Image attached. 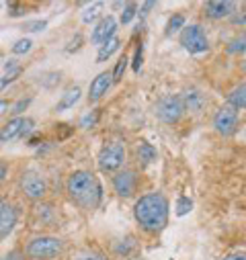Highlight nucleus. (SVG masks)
I'll return each instance as SVG.
<instances>
[{"label":"nucleus","mask_w":246,"mask_h":260,"mask_svg":"<svg viewBox=\"0 0 246 260\" xmlns=\"http://www.w3.org/2000/svg\"><path fill=\"white\" fill-rule=\"evenodd\" d=\"M228 51H230V53H246V31H244L238 39H234V41L230 43Z\"/></svg>","instance_id":"obj_28"},{"label":"nucleus","mask_w":246,"mask_h":260,"mask_svg":"<svg viewBox=\"0 0 246 260\" xmlns=\"http://www.w3.org/2000/svg\"><path fill=\"white\" fill-rule=\"evenodd\" d=\"M99 119H101V109H95V111L82 115V119H80V127H82V129H90V127H95V125L99 123Z\"/></svg>","instance_id":"obj_23"},{"label":"nucleus","mask_w":246,"mask_h":260,"mask_svg":"<svg viewBox=\"0 0 246 260\" xmlns=\"http://www.w3.org/2000/svg\"><path fill=\"white\" fill-rule=\"evenodd\" d=\"M191 207H193V201L189 199V197H178V201H176V215L178 217H182V215H187L189 211H191Z\"/></svg>","instance_id":"obj_26"},{"label":"nucleus","mask_w":246,"mask_h":260,"mask_svg":"<svg viewBox=\"0 0 246 260\" xmlns=\"http://www.w3.org/2000/svg\"><path fill=\"white\" fill-rule=\"evenodd\" d=\"M203 13L211 21L230 19L236 13V3H230V0H209V3L203 5Z\"/></svg>","instance_id":"obj_12"},{"label":"nucleus","mask_w":246,"mask_h":260,"mask_svg":"<svg viewBox=\"0 0 246 260\" xmlns=\"http://www.w3.org/2000/svg\"><path fill=\"white\" fill-rule=\"evenodd\" d=\"M115 33H117V19H115L113 15H107V17H103V19L95 25L90 39H93V43H97V45L101 47V45H105L109 39H113Z\"/></svg>","instance_id":"obj_11"},{"label":"nucleus","mask_w":246,"mask_h":260,"mask_svg":"<svg viewBox=\"0 0 246 260\" xmlns=\"http://www.w3.org/2000/svg\"><path fill=\"white\" fill-rule=\"evenodd\" d=\"M7 172H9V170H7V166H5V164H0V182H3V180H5Z\"/></svg>","instance_id":"obj_41"},{"label":"nucleus","mask_w":246,"mask_h":260,"mask_svg":"<svg viewBox=\"0 0 246 260\" xmlns=\"http://www.w3.org/2000/svg\"><path fill=\"white\" fill-rule=\"evenodd\" d=\"M178 43L193 55L205 53L209 49V39H207V35H205L201 25H189V27L184 25L180 35H178Z\"/></svg>","instance_id":"obj_7"},{"label":"nucleus","mask_w":246,"mask_h":260,"mask_svg":"<svg viewBox=\"0 0 246 260\" xmlns=\"http://www.w3.org/2000/svg\"><path fill=\"white\" fill-rule=\"evenodd\" d=\"M19 74H21V68L19 70H15V72H9L7 76H3V78H0V92H3L11 82H15L17 78H19Z\"/></svg>","instance_id":"obj_31"},{"label":"nucleus","mask_w":246,"mask_h":260,"mask_svg":"<svg viewBox=\"0 0 246 260\" xmlns=\"http://www.w3.org/2000/svg\"><path fill=\"white\" fill-rule=\"evenodd\" d=\"M113 84V74L111 72H101L93 82H90V88H88V103H97L101 101L107 90L111 88Z\"/></svg>","instance_id":"obj_14"},{"label":"nucleus","mask_w":246,"mask_h":260,"mask_svg":"<svg viewBox=\"0 0 246 260\" xmlns=\"http://www.w3.org/2000/svg\"><path fill=\"white\" fill-rule=\"evenodd\" d=\"M156 158H158V152H156V148L150 142H144L142 140L136 146V160H138L140 166H150V164L156 162Z\"/></svg>","instance_id":"obj_17"},{"label":"nucleus","mask_w":246,"mask_h":260,"mask_svg":"<svg viewBox=\"0 0 246 260\" xmlns=\"http://www.w3.org/2000/svg\"><path fill=\"white\" fill-rule=\"evenodd\" d=\"M0 260H23V252L21 250H11L9 254H5Z\"/></svg>","instance_id":"obj_37"},{"label":"nucleus","mask_w":246,"mask_h":260,"mask_svg":"<svg viewBox=\"0 0 246 260\" xmlns=\"http://www.w3.org/2000/svg\"><path fill=\"white\" fill-rule=\"evenodd\" d=\"M230 21H232L234 25H246V5H242V7H240V13H238V15H232Z\"/></svg>","instance_id":"obj_35"},{"label":"nucleus","mask_w":246,"mask_h":260,"mask_svg":"<svg viewBox=\"0 0 246 260\" xmlns=\"http://www.w3.org/2000/svg\"><path fill=\"white\" fill-rule=\"evenodd\" d=\"M59 82V72H51V74H43V78H41V84L43 86H47V88H51V86H55Z\"/></svg>","instance_id":"obj_32"},{"label":"nucleus","mask_w":246,"mask_h":260,"mask_svg":"<svg viewBox=\"0 0 246 260\" xmlns=\"http://www.w3.org/2000/svg\"><path fill=\"white\" fill-rule=\"evenodd\" d=\"M101 11H103V3H93V5H88L84 11H82V23H93V21H97L99 17H101Z\"/></svg>","instance_id":"obj_21"},{"label":"nucleus","mask_w":246,"mask_h":260,"mask_svg":"<svg viewBox=\"0 0 246 260\" xmlns=\"http://www.w3.org/2000/svg\"><path fill=\"white\" fill-rule=\"evenodd\" d=\"M222 260H246V250H238V252H232V254L224 256Z\"/></svg>","instance_id":"obj_36"},{"label":"nucleus","mask_w":246,"mask_h":260,"mask_svg":"<svg viewBox=\"0 0 246 260\" xmlns=\"http://www.w3.org/2000/svg\"><path fill=\"white\" fill-rule=\"evenodd\" d=\"M64 252V242L55 236H37L25 246V256L31 260H53Z\"/></svg>","instance_id":"obj_3"},{"label":"nucleus","mask_w":246,"mask_h":260,"mask_svg":"<svg viewBox=\"0 0 246 260\" xmlns=\"http://www.w3.org/2000/svg\"><path fill=\"white\" fill-rule=\"evenodd\" d=\"M140 176L142 174L134 168H123V170L115 172L113 178H111V186H113L117 197H121V199L134 197V194L138 192V188H140V180H142Z\"/></svg>","instance_id":"obj_6"},{"label":"nucleus","mask_w":246,"mask_h":260,"mask_svg":"<svg viewBox=\"0 0 246 260\" xmlns=\"http://www.w3.org/2000/svg\"><path fill=\"white\" fill-rule=\"evenodd\" d=\"M128 61H130L128 55H121V57H119L115 70L111 72V74H113V82H119V80L123 78V72H126V68H128Z\"/></svg>","instance_id":"obj_24"},{"label":"nucleus","mask_w":246,"mask_h":260,"mask_svg":"<svg viewBox=\"0 0 246 260\" xmlns=\"http://www.w3.org/2000/svg\"><path fill=\"white\" fill-rule=\"evenodd\" d=\"M21 188L31 201H41L45 197V192H47V182L39 172L27 170L21 176Z\"/></svg>","instance_id":"obj_9"},{"label":"nucleus","mask_w":246,"mask_h":260,"mask_svg":"<svg viewBox=\"0 0 246 260\" xmlns=\"http://www.w3.org/2000/svg\"><path fill=\"white\" fill-rule=\"evenodd\" d=\"M15 223H17V211H15V207L0 199V240L7 238L13 232Z\"/></svg>","instance_id":"obj_15"},{"label":"nucleus","mask_w":246,"mask_h":260,"mask_svg":"<svg viewBox=\"0 0 246 260\" xmlns=\"http://www.w3.org/2000/svg\"><path fill=\"white\" fill-rule=\"evenodd\" d=\"M74 260H107L103 254H99V252H90V250H86V252H80Z\"/></svg>","instance_id":"obj_33"},{"label":"nucleus","mask_w":246,"mask_h":260,"mask_svg":"<svg viewBox=\"0 0 246 260\" xmlns=\"http://www.w3.org/2000/svg\"><path fill=\"white\" fill-rule=\"evenodd\" d=\"M168 213H170L168 199L160 190H152V192L142 194L134 205V217H136L138 225L150 236H156L166 228Z\"/></svg>","instance_id":"obj_1"},{"label":"nucleus","mask_w":246,"mask_h":260,"mask_svg":"<svg viewBox=\"0 0 246 260\" xmlns=\"http://www.w3.org/2000/svg\"><path fill=\"white\" fill-rule=\"evenodd\" d=\"M123 260H142V256H138V254H136V256H130V258H123Z\"/></svg>","instance_id":"obj_42"},{"label":"nucleus","mask_w":246,"mask_h":260,"mask_svg":"<svg viewBox=\"0 0 246 260\" xmlns=\"http://www.w3.org/2000/svg\"><path fill=\"white\" fill-rule=\"evenodd\" d=\"M80 43H82V37H80V35H76V41H70V45L66 47V51H74V49H78V47H80Z\"/></svg>","instance_id":"obj_38"},{"label":"nucleus","mask_w":246,"mask_h":260,"mask_svg":"<svg viewBox=\"0 0 246 260\" xmlns=\"http://www.w3.org/2000/svg\"><path fill=\"white\" fill-rule=\"evenodd\" d=\"M154 115L164 125H176L184 117V105L180 94H164L154 105Z\"/></svg>","instance_id":"obj_5"},{"label":"nucleus","mask_w":246,"mask_h":260,"mask_svg":"<svg viewBox=\"0 0 246 260\" xmlns=\"http://www.w3.org/2000/svg\"><path fill=\"white\" fill-rule=\"evenodd\" d=\"M211 125L216 129V134H220L222 138H230L238 132V125H240V113L228 105L220 107L216 113H213V119H211Z\"/></svg>","instance_id":"obj_8"},{"label":"nucleus","mask_w":246,"mask_h":260,"mask_svg":"<svg viewBox=\"0 0 246 260\" xmlns=\"http://www.w3.org/2000/svg\"><path fill=\"white\" fill-rule=\"evenodd\" d=\"M29 105H31V99H21L19 103H15V105H13V111H11V113H13L15 117H21V115L29 109Z\"/></svg>","instance_id":"obj_30"},{"label":"nucleus","mask_w":246,"mask_h":260,"mask_svg":"<svg viewBox=\"0 0 246 260\" xmlns=\"http://www.w3.org/2000/svg\"><path fill=\"white\" fill-rule=\"evenodd\" d=\"M136 13H138V5L136 3H130V5H126L123 7V13H121V25H128L134 17H136Z\"/></svg>","instance_id":"obj_25"},{"label":"nucleus","mask_w":246,"mask_h":260,"mask_svg":"<svg viewBox=\"0 0 246 260\" xmlns=\"http://www.w3.org/2000/svg\"><path fill=\"white\" fill-rule=\"evenodd\" d=\"M150 9H154V3H146V5H144V9H142V17H146Z\"/></svg>","instance_id":"obj_40"},{"label":"nucleus","mask_w":246,"mask_h":260,"mask_svg":"<svg viewBox=\"0 0 246 260\" xmlns=\"http://www.w3.org/2000/svg\"><path fill=\"white\" fill-rule=\"evenodd\" d=\"M226 105L240 111V109H246V80L240 82L236 88H232L226 96Z\"/></svg>","instance_id":"obj_18"},{"label":"nucleus","mask_w":246,"mask_h":260,"mask_svg":"<svg viewBox=\"0 0 246 260\" xmlns=\"http://www.w3.org/2000/svg\"><path fill=\"white\" fill-rule=\"evenodd\" d=\"M182 105H184V113H191V115H201L207 107V96L197 90V88H189L180 94Z\"/></svg>","instance_id":"obj_13"},{"label":"nucleus","mask_w":246,"mask_h":260,"mask_svg":"<svg viewBox=\"0 0 246 260\" xmlns=\"http://www.w3.org/2000/svg\"><path fill=\"white\" fill-rule=\"evenodd\" d=\"M33 132V119H25V117H15L11 119L5 127L3 132H0V140L3 142H11L15 138H25Z\"/></svg>","instance_id":"obj_10"},{"label":"nucleus","mask_w":246,"mask_h":260,"mask_svg":"<svg viewBox=\"0 0 246 260\" xmlns=\"http://www.w3.org/2000/svg\"><path fill=\"white\" fill-rule=\"evenodd\" d=\"M45 27H47V21H45V19L27 21V23L23 25V29H25V31H29V33H39V31H45Z\"/></svg>","instance_id":"obj_29"},{"label":"nucleus","mask_w":246,"mask_h":260,"mask_svg":"<svg viewBox=\"0 0 246 260\" xmlns=\"http://www.w3.org/2000/svg\"><path fill=\"white\" fill-rule=\"evenodd\" d=\"M66 192L70 201L84 211L97 209L103 199V188L97 176L88 170H74L66 180Z\"/></svg>","instance_id":"obj_2"},{"label":"nucleus","mask_w":246,"mask_h":260,"mask_svg":"<svg viewBox=\"0 0 246 260\" xmlns=\"http://www.w3.org/2000/svg\"><path fill=\"white\" fill-rule=\"evenodd\" d=\"M121 47V41H119V37H113V39H109L105 45H101L99 47V53H97V61L99 63H103V61H107L117 49Z\"/></svg>","instance_id":"obj_20"},{"label":"nucleus","mask_w":246,"mask_h":260,"mask_svg":"<svg viewBox=\"0 0 246 260\" xmlns=\"http://www.w3.org/2000/svg\"><path fill=\"white\" fill-rule=\"evenodd\" d=\"M80 94H82V90H80L78 86L68 88L64 94H62V99L57 101L55 111H57V113H62V111H68V109H72V107H74V105L80 101Z\"/></svg>","instance_id":"obj_19"},{"label":"nucleus","mask_w":246,"mask_h":260,"mask_svg":"<svg viewBox=\"0 0 246 260\" xmlns=\"http://www.w3.org/2000/svg\"><path fill=\"white\" fill-rule=\"evenodd\" d=\"M138 240H136V236H126V238H121V240H117L115 242V246H113V254L119 258V260H123V258H130V256H136L138 254Z\"/></svg>","instance_id":"obj_16"},{"label":"nucleus","mask_w":246,"mask_h":260,"mask_svg":"<svg viewBox=\"0 0 246 260\" xmlns=\"http://www.w3.org/2000/svg\"><path fill=\"white\" fill-rule=\"evenodd\" d=\"M126 158H128V150H126V144L123 142H107L99 156H97V164H99V170L105 172V174H115L123 168L126 164Z\"/></svg>","instance_id":"obj_4"},{"label":"nucleus","mask_w":246,"mask_h":260,"mask_svg":"<svg viewBox=\"0 0 246 260\" xmlns=\"http://www.w3.org/2000/svg\"><path fill=\"white\" fill-rule=\"evenodd\" d=\"M31 45H33V41L31 39H27V37H23V39H19V41H15V45H13V53L15 55H23V53H27V51H31Z\"/></svg>","instance_id":"obj_27"},{"label":"nucleus","mask_w":246,"mask_h":260,"mask_svg":"<svg viewBox=\"0 0 246 260\" xmlns=\"http://www.w3.org/2000/svg\"><path fill=\"white\" fill-rule=\"evenodd\" d=\"M240 68H242V72L246 74V59H242V63H240Z\"/></svg>","instance_id":"obj_43"},{"label":"nucleus","mask_w":246,"mask_h":260,"mask_svg":"<svg viewBox=\"0 0 246 260\" xmlns=\"http://www.w3.org/2000/svg\"><path fill=\"white\" fill-rule=\"evenodd\" d=\"M5 113H9V101H5V99H0V117H3Z\"/></svg>","instance_id":"obj_39"},{"label":"nucleus","mask_w":246,"mask_h":260,"mask_svg":"<svg viewBox=\"0 0 246 260\" xmlns=\"http://www.w3.org/2000/svg\"><path fill=\"white\" fill-rule=\"evenodd\" d=\"M142 59H144V45L140 43L136 49V57H134V72H140L142 68Z\"/></svg>","instance_id":"obj_34"},{"label":"nucleus","mask_w":246,"mask_h":260,"mask_svg":"<svg viewBox=\"0 0 246 260\" xmlns=\"http://www.w3.org/2000/svg\"><path fill=\"white\" fill-rule=\"evenodd\" d=\"M182 27H184V17L182 15H172L170 19H168V23H166V35H172V33H176V31H182Z\"/></svg>","instance_id":"obj_22"}]
</instances>
